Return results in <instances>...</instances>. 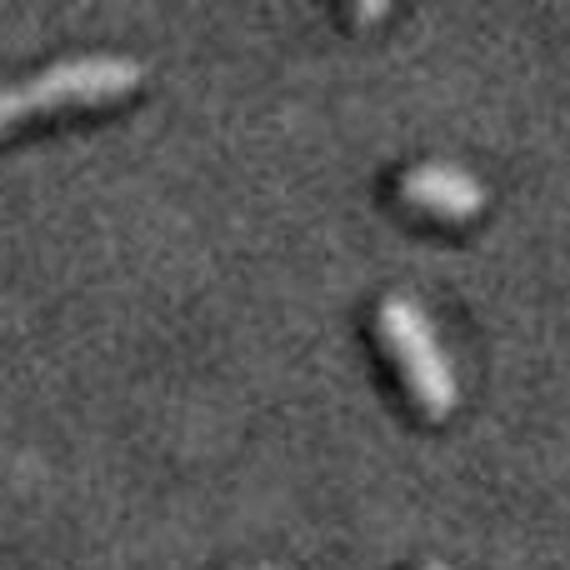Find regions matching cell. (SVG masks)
<instances>
[{
	"instance_id": "cell-5",
	"label": "cell",
	"mask_w": 570,
	"mask_h": 570,
	"mask_svg": "<svg viewBox=\"0 0 570 570\" xmlns=\"http://www.w3.org/2000/svg\"><path fill=\"white\" fill-rule=\"evenodd\" d=\"M246 570H276V566H246Z\"/></svg>"
},
{
	"instance_id": "cell-1",
	"label": "cell",
	"mask_w": 570,
	"mask_h": 570,
	"mask_svg": "<svg viewBox=\"0 0 570 570\" xmlns=\"http://www.w3.org/2000/svg\"><path fill=\"white\" fill-rule=\"evenodd\" d=\"M375 331H381V345L391 351L411 401L421 405L431 421L451 415L455 395H461V381H455V365H451V355H445L441 335H435L431 315H425L411 295H381V305H375Z\"/></svg>"
},
{
	"instance_id": "cell-3",
	"label": "cell",
	"mask_w": 570,
	"mask_h": 570,
	"mask_svg": "<svg viewBox=\"0 0 570 570\" xmlns=\"http://www.w3.org/2000/svg\"><path fill=\"white\" fill-rule=\"evenodd\" d=\"M401 200L415 210H431V216H475L485 206V186L461 166H441V160H421L401 176Z\"/></svg>"
},
{
	"instance_id": "cell-4",
	"label": "cell",
	"mask_w": 570,
	"mask_h": 570,
	"mask_svg": "<svg viewBox=\"0 0 570 570\" xmlns=\"http://www.w3.org/2000/svg\"><path fill=\"white\" fill-rule=\"evenodd\" d=\"M421 570H451V566H441V561H425Z\"/></svg>"
},
{
	"instance_id": "cell-2",
	"label": "cell",
	"mask_w": 570,
	"mask_h": 570,
	"mask_svg": "<svg viewBox=\"0 0 570 570\" xmlns=\"http://www.w3.org/2000/svg\"><path fill=\"white\" fill-rule=\"evenodd\" d=\"M146 66L126 50H80V56L46 60L40 70L16 80H0V126L30 116L46 106H66V100H100L120 96V90L140 86Z\"/></svg>"
}]
</instances>
